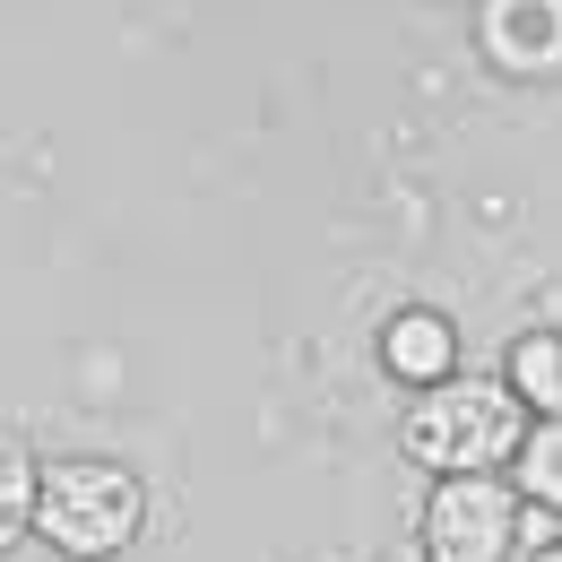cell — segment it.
I'll list each match as a JSON object with an SVG mask.
<instances>
[{
    "instance_id": "obj_5",
    "label": "cell",
    "mask_w": 562,
    "mask_h": 562,
    "mask_svg": "<svg viewBox=\"0 0 562 562\" xmlns=\"http://www.w3.org/2000/svg\"><path fill=\"white\" fill-rule=\"evenodd\" d=\"M381 363H390L398 381H441V372H450V321H441V312H398L390 338H381Z\"/></svg>"
},
{
    "instance_id": "obj_1",
    "label": "cell",
    "mask_w": 562,
    "mask_h": 562,
    "mask_svg": "<svg viewBox=\"0 0 562 562\" xmlns=\"http://www.w3.org/2000/svg\"><path fill=\"white\" fill-rule=\"evenodd\" d=\"M26 528H44L61 554L95 562L122 554L139 537V476L113 459H70V468H35V510Z\"/></svg>"
},
{
    "instance_id": "obj_8",
    "label": "cell",
    "mask_w": 562,
    "mask_h": 562,
    "mask_svg": "<svg viewBox=\"0 0 562 562\" xmlns=\"http://www.w3.org/2000/svg\"><path fill=\"white\" fill-rule=\"evenodd\" d=\"M554 476H562V459H554V416H546V424H528V432H519V485H510V493L554 502Z\"/></svg>"
},
{
    "instance_id": "obj_7",
    "label": "cell",
    "mask_w": 562,
    "mask_h": 562,
    "mask_svg": "<svg viewBox=\"0 0 562 562\" xmlns=\"http://www.w3.org/2000/svg\"><path fill=\"white\" fill-rule=\"evenodd\" d=\"M510 381H519V398H528L537 416H554L562 407V347L554 338H519V347H510Z\"/></svg>"
},
{
    "instance_id": "obj_9",
    "label": "cell",
    "mask_w": 562,
    "mask_h": 562,
    "mask_svg": "<svg viewBox=\"0 0 562 562\" xmlns=\"http://www.w3.org/2000/svg\"><path fill=\"white\" fill-rule=\"evenodd\" d=\"M537 562H562V554H537Z\"/></svg>"
},
{
    "instance_id": "obj_6",
    "label": "cell",
    "mask_w": 562,
    "mask_h": 562,
    "mask_svg": "<svg viewBox=\"0 0 562 562\" xmlns=\"http://www.w3.org/2000/svg\"><path fill=\"white\" fill-rule=\"evenodd\" d=\"M26 510H35V459L18 432H0V554L26 537Z\"/></svg>"
},
{
    "instance_id": "obj_2",
    "label": "cell",
    "mask_w": 562,
    "mask_h": 562,
    "mask_svg": "<svg viewBox=\"0 0 562 562\" xmlns=\"http://www.w3.org/2000/svg\"><path fill=\"white\" fill-rule=\"evenodd\" d=\"M519 398L493 390V381H432L407 416V450L441 476H485L519 450Z\"/></svg>"
},
{
    "instance_id": "obj_4",
    "label": "cell",
    "mask_w": 562,
    "mask_h": 562,
    "mask_svg": "<svg viewBox=\"0 0 562 562\" xmlns=\"http://www.w3.org/2000/svg\"><path fill=\"white\" fill-rule=\"evenodd\" d=\"M485 53L519 78L554 70V0H493L485 9Z\"/></svg>"
},
{
    "instance_id": "obj_3",
    "label": "cell",
    "mask_w": 562,
    "mask_h": 562,
    "mask_svg": "<svg viewBox=\"0 0 562 562\" xmlns=\"http://www.w3.org/2000/svg\"><path fill=\"white\" fill-rule=\"evenodd\" d=\"M519 537V493L502 476H450L424 502V554L432 562H502Z\"/></svg>"
}]
</instances>
